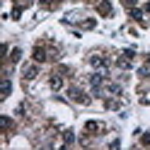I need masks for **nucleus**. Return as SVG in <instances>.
I'll return each instance as SVG.
<instances>
[{"instance_id": "1", "label": "nucleus", "mask_w": 150, "mask_h": 150, "mask_svg": "<svg viewBox=\"0 0 150 150\" xmlns=\"http://www.w3.org/2000/svg\"><path fill=\"white\" fill-rule=\"evenodd\" d=\"M70 97H73L75 102H82V104H85V102H87V97H85V95H82V92H80V90H70Z\"/></svg>"}, {"instance_id": "2", "label": "nucleus", "mask_w": 150, "mask_h": 150, "mask_svg": "<svg viewBox=\"0 0 150 150\" xmlns=\"http://www.w3.org/2000/svg\"><path fill=\"white\" fill-rule=\"evenodd\" d=\"M44 56H46V53H44L41 49H34V61H36V63H41V61H44Z\"/></svg>"}, {"instance_id": "3", "label": "nucleus", "mask_w": 150, "mask_h": 150, "mask_svg": "<svg viewBox=\"0 0 150 150\" xmlns=\"http://www.w3.org/2000/svg\"><path fill=\"white\" fill-rule=\"evenodd\" d=\"M22 56V51H12V63H17V58Z\"/></svg>"}]
</instances>
